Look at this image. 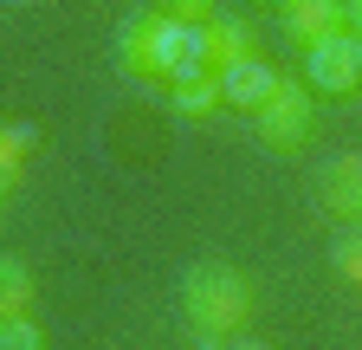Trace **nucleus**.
<instances>
[{
    "label": "nucleus",
    "instance_id": "nucleus-1",
    "mask_svg": "<svg viewBox=\"0 0 362 350\" xmlns=\"http://www.w3.org/2000/svg\"><path fill=\"white\" fill-rule=\"evenodd\" d=\"M117 65H123L129 78H149V84L201 78V72H214V59H207V26L168 20L162 7L129 13V20L117 26Z\"/></svg>",
    "mask_w": 362,
    "mask_h": 350
},
{
    "label": "nucleus",
    "instance_id": "nucleus-2",
    "mask_svg": "<svg viewBox=\"0 0 362 350\" xmlns=\"http://www.w3.org/2000/svg\"><path fill=\"white\" fill-rule=\"evenodd\" d=\"M252 305H259V286L233 259H194V266L181 273V318H188V331L207 350L226 344V337H246Z\"/></svg>",
    "mask_w": 362,
    "mask_h": 350
},
{
    "label": "nucleus",
    "instance_id": "nucleus-3",
    "mask_svg": "<svg viewBox=\"0 0 362 350\" xmlns=\"http://www.w3.org/2000/svg\"><path fill=\"white\" fill-rule=\"evenodd\" d=\"M310 123H317V91H310L304 78H285L279 91H272V104L252 117L259 143H265L272 156H298V149L310 143Z\"/></svg>",
    "mask_w": 362,
    "mask_h": 350
},
{
    "label": "nucleus",
    "instance_id": "nucleus-4",
    "mask_svg": "<svg viewBox=\"0 0 362 350\" xmlns=\"http://www.w3.org/2000/svg\"><path fill=\"white\" fill-rule=\"evenodd\" d=\"M304 84L317 98H356L362 91V33H330V39H317V46H304Z\"/></svg>",
    "mask_w": 362,
    "mask_h": 350
},
{
    "label": "nucleus",
    "instance_id": "nucleus-5",
    "mask_svg": "<svg viewBox=\"0 0 362 350\" xmlns=\"http://www.w3.org/2000/svg\"><path fill=\"white\" fill-rule=\"evenodd\" d=\"M317 208L337 214L343 227L362 221V149H337L317 162Z\"/></svg>",
    "mask_w": 362,
    "mask_h": 350
},
{
    "label": "nucleus",
    "instance_id": "nucleus-6",
    "mask_svg": "<svg viewBox=\"0 0 362 350\" xmlns=\"http://www.w3.org/2000/svg\"><path fill=\"white\" fill-rule=\"evenodd\" d=\"M279 84H285L279 65H265L259 52H246V59H233V65H220V104L259 117V111L272 104V91H279Z\"/></svg>",
    "mask_w": 362,
    "mask_h": 350
},
{
    "label": "nucleus",
    "instance_id": "nucleus-7",
    "mask_svg": "<svg viewBox=\"0 0 362 350\" xmlns=\"http://www.w3.org/2000/svg\"><path fill=\"white\" fill-rule=\"evenodd\" d=\"M279 20H285V39H298V46H317V39H330V33L349 26L343 0H285Z\"/></svg>",
    "mask_w": 362,
    "mask_h": 350
},
{
    "label": "nucleus",
    "instance_id": "nucleus-8",
    "mask_svg": "<svg viewBox=\"0 0 362 350\" xmlns=\"http://www.w3.org/2000/svg\"><path fill=\"white\" fill-rule=\"evenodd\" d=\"M201 26H207V59H214V72L252 52V26H246L240 13H214V20H201Z\"/></svg>",
    "mask_w": 362,
    "mask_h": 350
},
{
    "label": "nucleus",
    "instance_id": "nucleus-9",
    "mask_svg": "<svg viewBox=\"0 0 362 350\" xmlns=\"http://www.w3.org/2000/svg\"><path fill=\"white\" fill-rule=\"evenodd\" d=\"M33 312V266L20 253H0V324Z\"/></svg>",
    "mask_w": 362,
    "mask_h": 350
},
{
    "label": "nucleus",
    "instance_id": "nucleus-10",
    "mask_svg": "<svg viewBox=\"0 0 362 350\" xmlns=\"http://www.w3.org/2000/svg\"><path fill=\"white\" fill-rule=\"evenodd\" d=\"M168 104H175L181 117H207V111H220V72H201V78L168 84Z\"/></svg>",
    "mask_w": 362,
    "mask_h": 350
},
{
    "label": "nucleus",
    "instance_id": "nucleus-11",
    "mask_svg": "<svg viewBox=\"0 0 362 350\" xmlns=\"http://www.w3.org/2000/svg\"><path fill=\"white\" fill-rule=\"evenodd\" d=\"M330 273H337L343 286H362V221L330 240Z\"/></svg>",
    "mask_w": 362,
    "mask_h": 350
},
{
    "label": "nucleus",
    "instance_id": "nucleus-12",
    "mask_svg": "<svg viewBox=\"0 0 362 350\" xmlns=\"http://www.w3.org/2000/svg\"><path fill=\"white\" fill-rule=\"evenodd\" d=\"M33 149H39V130H33V123H7V117H0V169H26Z\"/></svg>",
    "mask_w": 362,
    "mask_h": 350
},
{
    "label": "nucleus",
    "instance_id": "nucleus-13",
    "mask_svg": "<svg viewBox=\"0 0 362 350\" xmlns=\"http://www.w3.org/2000/svg\"><path fill=\"white\" fill-rule=\"evenodd\" d=\"M0 350H45V324H39L33 312L7 318V324H0Z\"/></svg>",
    "mask_w": 362,
    "mask_h": 350
},
{
    "label": "nucleus",
    "instance_id": "nucleus-14",
    "mask_svg": "<svg viewBox=\"0 0 362 350\" xmlns=\"http://www.w3.org/2000/svg\"><path fill=\"white\" fill-rule=\"evenodd\" d=\"M162 13H168V20H194V26H201V20H214L220 7H214V0H162Z\"/></svg>",
    "mask_w": 362,
    "mask_h": 350
},
{
    "label": "nucleus",
    "instance_id": "nucleus-15",
    "mask_svg": "<svg viewBox=\"0 0 362 350\" xmlns=\"http://www.w3.org/2000/svg\"><path fill=\"white\" fill-rule=\"evenodd\" d=\"M20 175H26V169H0V208H7V201L20 195Z\"/></svg>",
    "mask_w": 362,
    "mask_h": 350
},
{
    "label": "nucleus",
    "instance_id": "nucleus-16",
    "mask_svg": "<svg viewBox=\"0 0 362 350\" xmlns=\"http://www.w3.org/2000/svg\"><path fill=\"white\" fill-rule=\"evenodd\" d=\"M214 350H279V344H265V337H226V344H214Z\"/></svg>",
    "mask_w": 362,
    "mask_h": 350
},
{
    "label": "nucleus",
    "instance_id": "nucleus-17",
    "mask_svg": "<svg viewBox=\"0 0 362 350\" xmlns=\"http://www.w3.org/2000/svg\"><path fill=\"white\" fill-rule=\"evenodd\" d=\"M343 20H349V33H362V0H343Z\"/></svg>",
    "mask_w": 362,
    "mask_h": 350
},
{
    "label": "nucleus",
    "instance_id": "nucleus-18",
    "mask_svg": "<svg viewBox=\"0 0 362 350\" xmlns=\"http://www.w3.org/2000/svg\"><path fill=\"white\" fill-rule=\"evenodd\" d=\"M272 7H285V0H272Z\"/></svg>",
    "mask_w": 362,
    "mask_h": 350
}]
</instances>
